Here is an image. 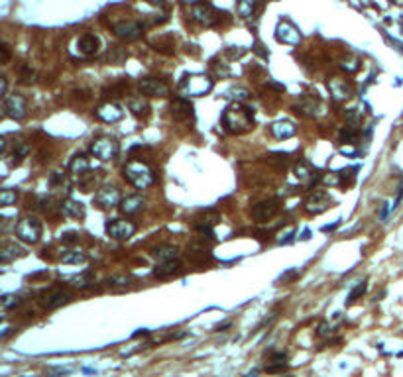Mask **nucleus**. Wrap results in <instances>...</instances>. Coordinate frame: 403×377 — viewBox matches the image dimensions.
<instances>
[{
  "mask_svg": "<svg viewBox=\"0 0 403 377\" xmlns=\"http://www.w3.org/2000/svg\"><path fill=\"white\" fill-rule=\"evenodd\" d=\"M223 126L230 134H246L254 128V110L242 102H232L223 112Z\"/></svg>",
  "mask_w": 403,
  "mask_h": 377,
  "instance_id": "f257e3e1",
  "label": "nucleus"
},
{
  "mask_svg": "<svg viewBox=\"0 0 403 377\" xmlns=\"http://www.w3.org/2000/svg\"><path fill=\"white\" fill-rule=\"evenodd\" d=\"M122 175H124V179H126L130 185H134L136 188H148V187H152L154 181H156L152 167H150L148 163L140 161V159H130V161L124 165Z\"/></svg>",
  "mask_w": 403,
  "mask_h": 377,
  "instance_id": "f03ea898",
  "label": "nucleus"
},
{
  "mask_svg": "<svg viewBox=\"0 0 403 377\" xmlns=\"http://www.w3.org/2000/svg\"><path fill=\"white\" fill-rule=\"evenodd\" d=\"M214 87V81L207 75H187V77H183L181 83H179V93L181 96H205L212 91Z\"/></svg>",
  "mask_w": 403,
  "mask_h": 377,
  "instance_id": "7ed1b4c3",
  "label": "nucleus"
},
{
  "mask_svg": "<svg viewBox=\"0 0 403 377\" xmlns=\"http://www.w3.org/2000/svg\"><path fill=\"white\" fill-rule=\"evenodd\" d=\"M42 222L40 218H35V216H24L18 224H16V238L24 244H38L40 238H42Z\"/></svg>",
  "mask_w": 403,
  "mask_h": 377,
  "instance_id": "20e7f679",
  "label": "nucleus"
},
{
  "mask_svg": "<svg viewBox=\"0 0 403 377\" xmlns=\"http://www.w3.org/2000/svg\"><path fill=\"white\" fill-rule=\"evenodd\" d=\"M118 141L113 138H97L91 143V154L100 161H111L118 156Z\"/></svg>",
  "mask_w": 403,
  "mask_h": 377,
  "instance_id": "39448f33",
  "label": "nucleus"
},
{
  "mask_svg": "<svg viewBox=\"0 0 403 377\" xmlns=\"http://www.w3.org/2000/svg\"><path fill=\"white\" fill-rule=\"evenodd\" d=\"M95 203L102 210H111V208H114V206H118L122 203V197H120V191L116 187L106 185V187L98 188V193L95 195Z\"/></svg>",
  "mask_w": 403,
  "mask_h": 377,
  "instance_id": "423d86ee",
  "label": "nucleus"
},
{
  "mask_svg": "<svg viewBox=\"0 0 403 377\" xmlns=\"http://www.w3.org/2000/svg\"><path fill=\"white\" fill-rule=\"evenodd\" d=\"M106 234L114 240H128L136 234V224L130 220H111L106 222Z\"/></svg>",
  "mask_w": 403,
  "mask_h": 377,
  "instance_id": "0eeeda50",
  "label": "nucleus"
},
{
  "mask_svg": "<svg viewBox=\"0 0 403 377\" xmlns=\"http://www.w3.org/2000/svg\"><path fill=\"white\" fill-rule=\"evenodd\" d=\"M140 91L145 96L163 98V96L169 94V85L163 79H158V77H144V79H140Z\"/></svg>",
  "mask_w": 403,
  "mask_h": 377,
  "instance_id": "6e6552de",
  "label": "nucleus"
},
{
  "mask_svg": "<svg viewBox=\"0 0 403 377\" xmlns=\"http://www.w3.org/2000/svg\"><path fill=\"white\" fill-rule=\"evenodd\" d=\"M4 112L6 116L14 118V120H22L28 114V102L22 94H10L4 98Z\"/></svg>",
  "mask_w": 403,
  "mask_h": 377,
  "instance_id": "1a4fd4ad",
  "label": "nucleus"
},
{
  "mask_svg": "<svg viewBox=\"0 0 403 377\" xmlns=\"http://www.w3.org/2000/svg\"><path fill=\"white\" fill-rule=\"evenodd\" d=\"M97 118L98 120H102L104 124H114V122H118V120H122L124 118V110H122V106L118 104V102H102L98 108H97Z\"/></svg>",
  "mask_w": 403,
  "mask_h": 377,
  "instance_id": "9d476101",
  "label": "nucleus"
},
{
  "mask_svg": "<svg viewBox=\"0 0 403 377\" xmlns=\"http://www.w3.org/2000/svg\"><path fill=\"white\" fill-rule=\"evenodd\" d=\"M279 208H281L279 199H268V201H262L258 204H254L252 216L258 222H266V220H272L279 212Z\"/></svg>",
  "mask_w": 403,
  "mask_h": 377,
  "instance_id": "9b49d317",
  "label": "nucleus"
},
{
  "mask_svg": "<svg viewBox=\"0 0 403 377\" xmlns=\"http://www.w3.org/2000/svg\"><path fill=\"white\" fill-rule=\"evenodd\" d=\"M275 37H277V42L281 44H287V46H297L301 42V33L299 30L293 26L289 20H281L275 28Z\"/></svg>",
  "mask_w": 403,
  "mask_h": 377,
  "instance_id": "f8f14e48",
  "label": "nucleus"
},
{
  "mask_svg": "<svg viewBox=\"0 0 403 377\" xmlns=\"http://www.w3.org/2000/svg\"><path fill=\"white\" fill-rule=\"evenodd\" d=\"M218 220H221V214H218L216 210H201L193 216V228L201 234H210V228L214 224H218Z\"/></svg>",
  "mask_w": 403,
  "mask_h": 377,
  "instance_id": "ddd939ff",
  "label": "nucleus"
},
{
  "mask_svg": "<svg viewBox=\"0 0 403 377\" xmlns=\"http://www.w3.org/2000/svg\"><path fill=\"white\" fill-rule=\"evenodd\" d=\"M142 33H144V28L134 20H122L114 26V35L120 37V40H126V42L138 40V37H142Z\"/></svg>",
  "mask_w": 403,
  "mask_h": 377,
  "instance_id": "4468645a",
  "label": "nucleus"
},
{
  "mask_svg": "<svg viewBox=\"0 0 403 377\" xmlns=\"http://www.w3.org/2000/svg\"><path fill=\"white\" fill-rule=\"evenodd\" d=\"M331 206H333V199L328 197L324 191H315L305 201V208L311 214H321V212H324L326 208H331Z\"/></svg>",
  "mask_w": 403,
  "mask_h": 377,
  "instance_id": "2eb2a0df",
  "label": "nucleus"
},
{
  "mask_svg": "<svg viewBox=\"0 0 403 377\" xmlns=\"http://www.w3.org/2000/svg\"><path fill=\"white\" fill-rule=\"evenodd\" d=\"M69 300V293L63 289H46L40 295V303L44 309H57Z\"/></svg>",
  "mask_w": 403,
  "mask_h": 377,
  "instance_id": "dca6fc26",
  "label": "nucleus"
},
{
  "mask_svg": "<svg viewBox=\"0 0 403 377\" xmlns=\"http://www.w3.org/2000/svg\"><path fill=\"white\" fill-rule=\"evenodd\" d=\"M191 18L203 26H212L216 22V10L210 4H197L191 10Z\"/></svg>",
  "mask_w": 403,
  "mask_h": 377,
  "instance_id": "f3484780",
  "label": "nucleus"
},
{
  "mask_svg": "<svg viewBox=\"0 0 403 377\" xmlns=\"http://www.w3.org/2000/svg\"><path fill=\"white\" fill-rule=\"evenodd\" d=\"M328 91H331L333 98L342 102V100H348L352 96V85L346 83L344 79H331L328 81Z\"/></svg>",
  "mask_w": 403,
  "mask_h": 377,
  "instance_id": "a211bd4d",
  "label": "nucleus"
},
{
  "mask_svg": "<svg viewBox=\"0 0 403 377\" xmlns=\"http://www.w3.org/2000/svg\"><path fill=\"white\" fill-rule=\"evenodd\" d=\"M171 114L177 120H189L193 118V104L185 96H179L171 102Z\"/></svg>",
  "mask_w": 403,
  "mask_h": 377,
  "instance_id": "6ab92c4d",
  "label": "nucleus"
},
{
  "mask_svg": "<svg viewBox=\"0 0 403 377\" xmlns=\"http://www.w3.org/2000/svg\"><path fill=\"white\" fill-rule=\"evenodd\" d=\"M270 132L277 140H287V138H293L297 134V126L293 124L291 120H277V122H274L270 126Z\"/></svg>",
  "mask_w": 403,
  "mask_h": 377,
  "instance_id": "aec40b11",
  "label": "nucleus"
},
{
  "mask_svg": "<svg viewBox=\"0 0 403 377\" xmlns=\"http://www.w3.org/2000/svg\"><path fill=\"white\" fill-rule=\"evenodd\" d=\"M295 177H297L299 181H303L307 187H313V185H317V181L321 179V173H317L307 161H299V163L295 165Z\"/></svg>",
  "mask_w": 403,
  "mask_h": 377,
  "instance_id": "412c9836",
  "label": "nucleus"
},
{
  "mask_svg": "<svg viewBox=\"0 0 403 377\" xmlns=\"http://www.w3.org/2000/svg\"><path fill=\"white\" fill-rule=\"evenodd\" d=\"M77 46H79V51H81L83 55L91 57V55H97V53H98L100 40H98V35H95V33H85V35L79 37Z\"/></svg>",
  "mask_w": 403,
  "mask_h": 377,
  "instance_id": "4be33fe9",
  "label": "nucleus"
},
{
  "mask_svg": "<svg viewBox=\"0 0 403 377\" xmlns=\"http://www.w3.org/2000/svg\"><path fill=\"white\" fill-rule=\"evenodd\" d=\"M61 212L69 218H75V220H83L85 214H87V208L83 203L79 201H73V199H67L61 203Z\"/></svg>",
  "mask_w": 403,
  "mask_h": 377,
  "instance_id": "5701e85b",
  "label": "nucleus"
},
{
  "mask_svg": "<svg viewBox=\"0 0 403 377\" xmlns=\"http://www.w3.org/2000/svg\"><path fill=\"white\" fill-rule=\"evenodd\" d=\"M144 206H145V199H144L142 195H130V197L122 199V203H120V210H122L124 214H128V216L142 212Z\"/></svg>",
  "mask_w": 403,
  "mask_h": 377,
  "instance_id": "b1692460",
  "label": "nucleus"
},
{
  "mask_svg": "<svg viewBox=\"0 0 403 377\" xmlns=\"http://www.w3.org/2000/svg\"><path fill=\"white\" fill-rule=\"evenodd\" d=\"M22 255H26V250L22 246H18L16 242H6L2 246V250H0V261L2 263H10V261H14L16 257H22Z\"/></svg>",
  "mask_w": 403,
  "mask_h": 377,
  "instance_id": "393cba45",
  "label": "nucleus"
},
{
  "mask_svg": "<svg viewBox=\"0 0 403 377\" xmlns=\"http://www.w3.org/2000/svg\"><path fill=\"white\" fill-rule=\"evenodd\" d=\"M295 112H297V114H301V116L315 118V116L321 114V104H319V100H315V98H303V100L295 106Z\"/></svg>",
  "mask_w": 403,
  "mask_h": 377,
  "instance_id": "a878e982",
  "label": "nucleus"
},
{
  "mask_svg": "<svg viewBox=\"0 0 403 377\" xmlns=\"http://www.w3.org/2000/svg\"><path fill=\"white\" fill-rule=\"evenodd\" d=\"M181 271V261L179 259H173V261H165V263H160V266L154 269V277L158 279H165V277H171L175 273Z\"/></svg>",
  "mask_w": 403,
  "mask_h": 377,
  "instance_id": "bb28decb",
  "label": "nucleus"
},
{
  "mask_svg": "<svg viewBox=\"0 0 403 377\" xmlns=\"http://www.w3.org/2000/svg\"><path fill=\"white\" fill-rule=\"evenodd\" d=\"M128 108H130L132 114L138 116V118H145L150 114V104H148V100L142 98V96H132L128 100Z\"/></svg>",
  "mask_w": 403,
  "mask_h": 377,
  "instance_id": "cd10ccee",
  "label": "nucleus"
},
{
  "mask_svg": "<svg viewBox=\"0 0 403 377\" xmlns=\"http://www.w3.org/2000/svg\"><path fill=\"white\" fill-rule=\"evenodd\" d=\"M152 255L158 259V263H165V261L179 259V250L175 246H160L152 250Z\"/></svg>",
  "mask_w": 403,
  "mask_h": 377,
  "instance_id": "c85d7f7f",
  "label": "nucleus"
},
{
  "mask_svg": "<svg viewBox=\"0 0 403 377\" xmlns=\"http://www.w3.org/2000/svg\"><path fill=\"white\" fill-rule=\"evenodd\" d=\"M28 154H30V145H28L26 141H22V140L14 141V143H12V149H10L12 165H18V163H22V161H24V157H28Z\"/></svg>",
  "mask_w": 403,
  "mask_h": 377,
  "instance_id": "c756f323",
  "label": "nucleus"
},
{
  "mask_svg": "<svg viewBox=\"0 0 403 377\" xmlns=\"http://www.w3.org/2000/svg\"><path fill=\"white\" fill-rule=\"evenodd\" d=\"M89 169H91V163L85 156H75L69 163V173L73 175H85Z\"/></svg>",
  "mask_w": 403,
  "mask_h": 377,
  "instance_id": "7c9ffc66",
  "label": "nucleus"
},
{
  "mask_svg": "<svg viewBox=\"0 0 403 377\" xmlns=\"http://www.w3.org/2000/svg\"><path fill=\"white\" fill-rule=\"evenodd\" d=\"M356 140H358V130H356L354 124H348L339 134V141L340 143H356Z\"/></svg>",
  "mask_w": 403,
  "mask_h": 377,
  "instance_id": "2f4dec72",
  "label": "nucleus"
},
{
  "mask_svg": "<svg viewBox=\"0 0 403 377\" xmlns=\"http://www.w3.org/2000/svg\"><path fill=\"white\" fill-rule=\"evenodd\" d=\"M356 171H358V167H350V169H342L340 173H337V185H340V187L352 185V181L356 179Z\"/></svg>",
  "mask_w": 403,
  "mask_h": 377,
  "instance_id": "473e14b6",
  "label": "nucleus"
},
{
  "mask_svg": "<svg viewBox=\"0 0 403 377\" xmlns=\"http://www.w3.org/2000/svg\"><path fill=\"white\" fill-rule=\"evenodd\" d=\"M61 261L63 263H73V266H79V263L87 261V255L83 251H67V253L61 255Z\"/></svg>",
  "mask_w": 403,
  "mask_h": 377,
  "instance_id": "72a5a7b5",
  "label": "nucleus"
},
{
  "mask_svg": "<svg viewBox=\"0 0 403 377\" xmlns=\"http://www.w3.org/2000/svg\"><path fill=\"white\" fill-rule=\"evenodd\" d=\"M254 6H256V0H238L236 10L242 18H250L254 14Z\"/></svg>",
  "mask_w": 403,
  "mask_h": 377,
  "instance_id": "f704fd0d",
  "label": "nucleus"
},
{
  "mask_svg": "<svg viewBox=\"0 0 403 377\" xmlns=\"http://www.w3.org/2000/svg\"><path fill=\"white\" fill-rule=\"evenodd\" d=\"M16 201H18V193L14 188H4V191L0 193V206H12V204H16Z\"/></svg>",
  "mask_w": 403,
  "mask_h": 377,
  "instance_id": "c9c22d12",
  "label": "nucleus"
},
{
  "mask_svg": "<svg viewBox=\"0 0 403 377\" xmlns=\"http://www.w3.org/2000/svg\"><path fill=\"white\" fill-rule=\"evenodd\" d=\"M0 303H2V309L10 311V309H16V307H18V305L22 303V298H20V295L8 293V295H4L2 298H0Z\"/></svg>",
  "mask_w": 403,
  "mask_h": 377,
  "instance_id": "e433bc0d",
  "label": "nucleus"
},
{
  "mask_svg": "<svg viewBox=\"0 0 403 377\" xmlns=\"http://www.w3.org/2000/svg\"><path fill=\"white\" fill-rule=\"evenodd\" d=\"M93 281H95V275H93L91 271L81 273V275H77V277H73V279H71L73 285H75V287H81V289H83V287H89Z\"/></svg>",
  "mask_w": 403,
  "mask_h": 377,
  "instance_id": "4c0bfd02",
  "label": "nucleus"
},
{
  "mask_svg": "<svg viewBox=\"0 0 403 377\" xmlns=\"http://www.w3.org/2000/svg\"><path fill=\"white\" fill-rule=\"evenodd\" d=\"M366 293V281H362V283H358L352 291H350V295H348V305L350 303H354V300H358L362 295Z\"/></svg>",
  "mask_w": 403,
  "mask_h": 377,
  "instance_id": "58836bf2",
  "label": "nucleus"
},
{
  "mask_svg": "<svg viewBox=\"0 0 403 377\" xmlns=\"http://www.w3.org/2000/svg\"><path fill=\"white\" fill-rule=\"evenodd\" d=\"M130 281H132L130 275H114V277L108 279V283L114 285V287H126V285H130Z\"/></svg>",
  "mask_w": 403,
  "mask_h": 377,
  "instance_id": "ea45409f",
  "label": "nucleus"
},
{
  "mask_svg": "<svg viewBox=\"0 0 403 377\" xmlns=\"http://www.w3.org/2000/svg\"><path fill=\"white\" fill-rule=\"evenodd\" d=\"M61 242L63 244H77L79 242V234L77 232H65V234H61Z\"/></svg>",
  "mask_w": 403,
  "mask_h": 377,
  "instance_id": "a19ab883",
  "label": "nucleus"
},
{
  "mask_svg": "<svg viewBox=\"0 0 403 377\" xmlns=\"http://www.w3.org/2000/svg\"><path fill=\"white\" fill-rule=\"evenodd\" d=\"M340 67L344 69V71H348V73H354V71H358V67H360V63H358V59H354V61H344V63H340Z\"/></svg>",
  "mask_w": 403,
  "mask_h": 377,
  "instance_id": "79ce46f5",
  "label": "nucleus"
},
{
  "mask_svg": "<svg viewBox=\"0 0 403 377\" xmlns=\"http://www.w3.org/2000/svg\"><path fill=\"white\" fill-rule=\"evenodd\" d=\"M65 181V175L63 173H59V171H55L53 175H51V179H49V183L51 185H59V183H63Z\"/></svg>",
  "mask_w": 403,
  "mask_h": 377,
  "instance_id": "37998d69",
  "label": "nucleus"
},
{
  "mask_svg": "<svg viewBox=\"0 0 403 377\" xmlns=\"http://www.w3.org/2000/svg\"><path fill=\"white\" fill-rule=\"evenodd\" d=\"M295 277H299V271H289V273H285V275L281 277V281H283V283H287V281L295 279Z\"/></svg>",
  "mask_w": 403,
  "mask_h": 377,
  "instance_id": "c03bdc74",
  "label": "nucleus"
},
{
  "mask_svg": "<svg viewBox=\"0 0 403 377\" xmlns=\"http://www.w3.org/2000/svg\"><path fill=\"white\" fill-rule=\"evenodd\" d=\"M6 89H8V83L2 77V79H0V96H6Z\"/></svg>",
  "mask_w": 403,
  "mask_h": 377,
  "instance_id": "a18cd8bd",
  "label": "nucleus"
},
{
  "mask_svg": "<svg viewBox=\"0 0 403 377\" xmlns=\"http://www.w3.org/2000/svg\"><path fill=\"white\" fill-rule=\"evenodd\" d=\"M10 57V47L8 46H2V63H6Z\"/></svg>",
  "mask_w": 403,
  "mask_h": 377,
  "instance_id": "49530a36",
  "label": "nucleus"
},
{
  "mask_svg": "<svg viewBox=\"0 0 403 377\" xmlns=\"http://www.w3.org/2000/svg\"><path fill=\"white\" fill-rule=\"evenodd\" d=\"M181 2H185V4H199L201 0H181Z\"/></svg>",
  "mask_w": 403,
  "mask_h": 377,
  "instance_id": "de8ad7c7",
  "label": "nucleus"
},
{
  "mask_svg": "<svg viewBox=\"0 0 403 377\" xmlns=\"http://www.w3.org/2000/svg\"><path fill=\"white\" fill-rule=\"evenodd\" d=\"M301 238H303V240H309V238H311V232H309V230H305V232H303V236H301Z\"/></svg>",
  "mask_w": 403,
  "mask_h": 377,
  "instance_id": "09e8293b",
  "label": "nucleus"
}]
</instances>
